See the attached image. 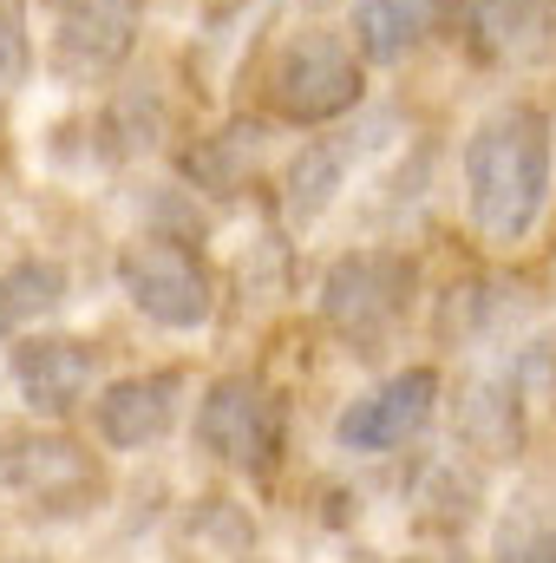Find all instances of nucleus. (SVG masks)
I'll list each match as a JSON object with an SVG mask.
<instances>
[{
  "label": "nucleus",
  "mask_w": 556,
  "mask_h": 563,
  "mask_svg": "<svg viewBox=\"0 0 556 563\" xmlns=\"http://www.w3.org/2000/svg\"><path fill=\"white\" fill-rule=\"evenodd\" d=\"M556 170V119L537 99H498L458 151V184H465V217L485 243L511 250L537 230L551 203Z\"/></svg>",
  "instance_id": "1"
},
{
  "label": "nucleus",
  "mask_w": 556,
  "mask_h": 563,
  "mask_svg": "<svg viewBox=\"0 0 556 563\" xmlns=\"http://www.w3.org/2000/svg\"><path fill=\"white\" fill-rule=\"evenodd\" d=\"M269 112L281 125H341L367 106V59L347 26H294L269 53Z\"/></svg>",
  "instance_id": "2"
},
{
  "label": "nucleus",
  "mask_w": 556,
  "mask_h": 563,
  "mask_svg": "<svg viewBox=\"0 0 556 563\" xmlns=\"http://www.w3.org/2000/svg\"><path fill=\"white\" fill-rule=\"evenodd\" d=\"M413 288L419 269L407 250H341L321 269L314 308H321V328L347 354H380L400 334V321L413 314Z\"/></svg>",
  "instance_id": "3"
},
{
  "label": "nucleus",
  "mask_w": 556,
  "mask_h": 563,
  "mask_svg": "<svg viewBox=\"0 0 556 563\" xmlns=\"http://www.w3.org/2000/svg\"><path fill=\"white\" fill-rule=\"evenodd\" d=\"M144 33V0H40V66L53 86H105Z\"/></svg>",
  "instance_id": "4"
},
{
  "label": "nucleus",
  "mask_w": 556,
  "mask_h": 563,
  "mask_svg": "<svg viewBox=\"0 0 556 563\" xmlns=\"http://www.w3.org/2000/svg\"><path fill=\"white\" fill-rule=\"evenodd\" d=\"M197 445L243 478H269L288 445V413L276 387H263L256 374H216L197 400Z\"/></svg>",
  "instance_id": "5"
},
{
  "label": "nucleus",
  "mask_w": 556,
  "mask_h": 563,
  "mask_svg": "<svg viewBox=\"0 0 556 563\" xmlns=\"http://www.w3.org/2000/svg\"><path fill=\"white\" fill-rule=\"evenodd\" d=\"M0 485L33 518H79L105 498V465L73 432H7L0 439Z\"/></svg>",
  "instance_id": "6"
},
{
  "label": "nucleus",
  "mask_w": 556,
  "mask_h": 563,
  "mask_svg": "<svg viewBox=\"0 0 556 563\" xmlns=\"http://www.w3.org/2000/svg\"><path fill=\"white\" fill-rule=\"evenodd\" d=\"M119 288L125 301L138 308L144 321L170 328V334H190L216 314V282L210 263L184 243V236H138L119 250Z\"/></svg>",
  "instance_id": "7"
},
{
  "label": "nucleus",
  "mask_w": 556,
  "mask_h": 563,
  "mask_svg": "<svg viewBox=\"0 0 556 563\" xmlns=\"http://www.w3.org/2000/svg\"><path fill=\"white\" fill-rule=\"evenodd\" d=\"M387 144V119H367L354 112V125H327L314 139H301L281 164V217L288 230H314L341 197L347 184L360 177V164Z\"/></svg>",
  "instance_id": "8"
},
{
  "label": "nucleus",
  "mask_w": 556,
  "mask_h": 563,
  "mask_svg": "<svg viewBox=\"0 0 556 563\" xmlns=\"http://www.w3.org/2000/svg\"><path fill=\"white\" fill-rule=\"evenodd\" d=\"M7 380H13V394H20L26 413L66 420V413H79V407L92 400V387H99V347L79 341V334H40V328H33V334L13 341Z\"/></svg>",
  "instance_id": "9"
},
{
  "label": "nucleus",
  "mask_w": 556,
  "mask_h": 563,
  "mask_svg": "<svg viewBox=\"0 0 556 563\" xmlns=\"http://www.w3.org/2000/svg\"><path fill=\"white\" fill-rule=\"evenodd\" d=\"M432 413H438V367H400L341 407L334 439L341 452H400L432 426Z\"/></svg>",
  "instance_id": "10"
},
{
  "label": "nucleus",
  "mask_w": 556,
  "mask_h": 563,
  "mask_svg": "<svg viewBox=\"0 0 556 563\" xmlns=\"http://www.w3.org/2000/svg\"><path fill=\"white\" fill-rule=\"evenodd\" d=\"M445 33L471 66L504 73L544 53L551 0H445Z\"/></svg>",
  "instance_id": "11"
},
{
  "label": "nucleus",
  "mask_w": 556,
  "mask_h": 563,
  "mask_svg": "<svg viewBox=\"0 0 556 563\" xmlns=\"http://www.w3.org/2000/svg\"><path fill=\"white\" fill-rule=\"evenodd\" d=\"M177 407H184V374L177 367L125 374V380L92 394V432L112 452H144V445H157L177 426Z\"/></svg>",
  "instance_id": "12"
},
{
  "label": "nucleus",
  "mask_w": 556,
  "mask_h": 563,
  "mask_svg": "<svg viewBox=\"0 0 556 563\" xmlns=\"http://www.w3.org/2000/svg\"><path fill=\"white\" fill-rule=\"evenodd\" d=\"M524 361H498V367H478L458 400H452V426L458 439L478 452V459H518L524 445Z\"/></svg>",
  "instance_id": "13"
},
{
  "label": "nucleus",
  "mask_w": 556,
  "mask_h": 563,
  "mask_svg": "<svg viewBox=\"0 0 556 563\" xmlns=\"http://www.w3.org/2000/svg\"><path fill=\"white\" fill-rule=\"evenodd\" d=\"M445 26V0H347V33L367 66H407Z\"/></svg>",
  "instance_id": "14"
},
{
  "label": "nucleus",
  "mask_w": 556,
  "mask_h": 563,
  "mask_svg": "<svg viewBox=\"0 0 556 563\" xmlns=\"http://www.w3.org/2000/svg\"><path fill=\"white\" fill-rule=\"evenodd\" d=\"M491 563H556V492L518 485L491 525Z\"/></svg>",
  "instance_id": "15"
},
{
  "label": "nucleus",
  "mask_w": 556,
  "mask_h": 563,
  "mask_svg": "<svg viewBox=\"0 0 556 563\" xmlns=\"http://www.w3.org/2000/svg\"><path fill=\"white\" fill-rule=\"evenodd\" d=\"M59 308H66V269L53 256H20L0 269V341L33 334Z\"/></svg>",
  "instance_id": "16"
},
{
  "label": "nucleus",
  "mask_w": 556,
  "mask_h": 563,
  "mask_svg": "<svg viewBox=\"0 0 556 563\" xmlns=\"http://www.w3.org/2000/svg\"><path fill=\"white\" fill-rule=\"evenodd\" d=\"M256 151H263V125L249 119H236V125H223L216 139H203V151L190 157V177H197V190H216V197H230L249 170H256Z\"/></svg>",
  "instance_id": "17"
},
{
  "label": "nucleus",
  "mask_w": 556,
  "mask_h": 563,
  "mask_svg": "<svg viewBox=\"0 0 556 563\" xmlns=\"http://www.w3.org/2000/svg\"><path fill=\"white\" fill-rule=\"evenodd\" d=\"M360 563H400V558H360Z\"/></svg>",
  "instance_id": "18"
}]
</instances>
